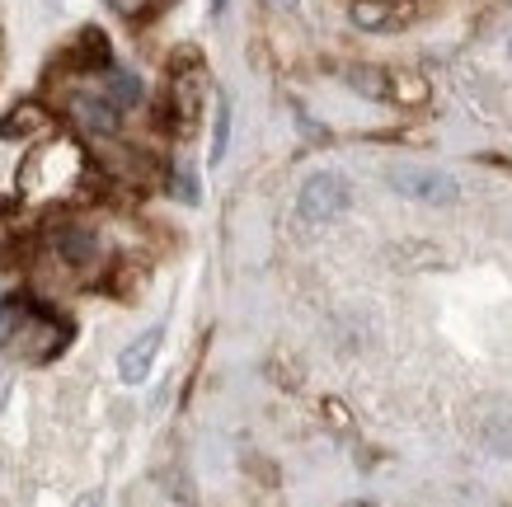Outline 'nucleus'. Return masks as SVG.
Returning <instances> with one entry per match:
<instances>
[{
  "mask_svg": "<svg viewBox=\"0 0 512 507\" xmlns=\"http://www.w3.org/2000/svg\"><path fill=\"white\" fill-rule=\"evenodd\" d=\"M90 179V155L80 146L76 137H66V132H47L38 137L29 155H24V165H19V202H29V207H52V202H71L85 188Z\"/></svg>",
  "mask_w": 512,
  "mask_h": 507,
  "instance_id": "nucleus-1",
  "label": "nucleus"
},
{
  "mask_svg": "<svg viewBox=\"0 0 512 507\" xmlns=\"http://www.w3.org/2000/svg\"><path fill=\"white\" fill-rule=\"evenodd\" d=\"M71 343V324L62 315H52L47 306H38L33 296H5L0 301V353L19 357L43 367L57 353H66Z\"/></svg>",
  "mask_w": 512,
  "mask_h": 507,
  "instance_id": "nucleus-2",
  "label": "nucleus"
},
{
  "mask_svg": "<svg viewBox=\"0 0 512 507\" xmlns=\"http://www.w3.org/2000/svg\"><path fill=\"white\" fill-rule=\"evenodd\" d=\"M202 99H207V76L193 52H184L170 66V85H165V118L174 123V132H193L202 118Z\"/></svg>",
  "mask_w": 512,
  "mask_h": 507,
  "instance_id": "nucleus-3",
  "label": "nucleus"
},
{
  "mask_svg": "<svg viewBox=\"0 0 512 507\" xmlns=\"http://www.w3.org/2000/svg\"><path fill=\"white\" fill-rule=\"evenodd\" d=\"M348 202H353L348 179L334 174V169H320V174H311V179L301 184V193H296V212L306 216L311 226H325V221H339V216L348 212Z\"/></svg>",
  "mask_w": 512,
  "mask_h": 507,
  "instance_id": "nucleus-4",
  "label": "nucleus"
},
{
  "mask_svg": "<svg viewBox=\"0 0 512 507\" xmlns=\"http://www.w3.org/2000/svg\"><path fill=\"white\" fill-rule=\"evenodd\" d=\"M386 184L395 188L400 198L428 202V207H451V202L461 198V184H456L451 174H442V169H414V165H404V169H390Z\"/></svg>",
  "mask_w": 512,
  "mask_h": 507,
  "instance_id": "nucleus-5",
  "label": "nucleus"
},
{
  "mask_svg": "<svg viewBox=\"0 0 512 507\" xmlns=\"http://www.w3.org/2000/svg\"><path fill=\"white\" fill-rule=\"evenodd\" d=\"M66 108H71V118H76L85 132H94V137H113V132H118V123H123V113H118V108H113L109 99L99 94V85H90V90H76Z\"/></svg>",
  "mask_w": 512,
  "mask_h": 507,
  "instance_id": "nucleus-6",
  "label": "nucleus"
},
{
  "mask_svg": "<svg viewBox=\"0 0 512 507\" xmlns=\"http://www.w3.org/2000/svg\"><path fill=\"white\" fill-rule=\"evenodd\" d=\"M160 343H165V329H160V324L156 329H146V334H137L123 353H118V376H123L127 385H141L146 376H151V367H156Z\"/></svg>",
  "mask_w": 512,
  "mask_h": 507,
  "instance_id": "nucleus-7",
  "label": "nucleus"
},
{
  "mask_svg": "<svg viewBox=\"0 0 512 507\" xmlns=\"http://www.w3.org/2000/svg\"><path fill=\"white\" fill-rule=\"evenodd\" d=\"M52 254H57L66 268L85 273V268L99 263V240H94V231H85V226H62V231L52 235Z\"/></svg>",
  "mask_w": 512,
  "mask_h": 507,
  "instance_id": "nucleus-8",
  "label": "nucleus"
},
{
  "mask_svg": "<svg viewBox=\"0 0 512 507\" xmlns=\"http://www.w3.org/2000/svg\"><path fill=\"white\" fill-rule=\"evenodd\" d=\"M47 132H52V113L43 104H33V99L15 104L0 118V137L5 141H29V137H47Z\"/></svg>",
  "mask_w": 512,
  "mask_h": 507,
  "instance_id": "nucleus-9",
  "label": "nucleus"
},
{
  "mask_svg": "<svg viewBox=\"0 0 512 507\" xmlns=\"http://www.w3.org/2000/svg\"><path fill=\"white\" fill-rule=\"evenodd\" d=\"M99 94H104V99H109L118 113H127V108L141 104V80L132 76L127 66H113L109 62L104 71H99Z\"/></svg>",
  "mask_w": 512,
  "mask_h": 507,
  "instance_id": "nucleus-10",
  "label": "nucleus"
},
{
  "mask_svg": "<svg viewBox=\"0 0 512 507\" xmlns=\"http://www.w3.org/2000/svg\"><path fill=\"white\" fill-rule=\"evenodd\" d=\"M484 442L494 456H508L512 461V404H494L484 414Z\"/></svg>",
  "mask_w": 512,
  "mask_h": 507,
  "instance_id": "nucleus-11",
  "label": "nucleus"
},
{
  "mask_svg": "<svg viewBox=\"0 0 512 507\" xmlns=\"http://www.w3.org/2000/svg\"><path fill=\"white\" fill-rule=\"evenodd\" d=\"M395 5L390 0H353V24L357 29H372V33H381V29H395Z\"/></svg>",
  "mask_w": 512,
  "mask_h": 507,
  "instance_id": "nucleus-12",
  "label": "nucleus"
},
{
  "mask_svg": "<svg viewBox=\"0 0 512 507\" xmlns=\"http://www.w3.org/2000/svg\"><path fill=\"white\" fill-rule=\"evenodd\" d=\"M226 146H231V99L217 94V123H212V151H207V160L221 165V160H226Z\"/></svg>",
  "mask_w": 512,
  "mask_h": 507,
  "instance_id": "nucleus-13",
  "label": "nucleus"
},
{
  "mask_svg": "<svg viewBox=\"0 0 512 507\" xmlns=\"http://www.w3.org/2000/svg\"><path fill=\"white\" fill-rule=\"evenodd\" d=\"M348 85L357 94H367V99H390V76L386 71H372V66H353L348 71Z\"/></svg>",
  "mask_w": 512,
  "mask_h": 507,
  "instance_id": "nucleus-14",
  "label": "nucleus"
},
{
  "mask_svg": "<svg viewBox=\"0 0 512 507\" xmlns=\"http://www.w3.org/2000/svg\"><path fill=\"white\" fill-rule=\"evenodd\" d=\"M423 99H428V85H423V76H409V71L390 76V104H423Z\"/></svg>",
  "mask_w": 512,
  "mask_h": 507,
  "instance_id": "nucleus-15",
  "label": "nucleus"
},
{
  "mask_svg": "<svg viewBox=\"0 0 512 507\" xmlns=\"http://www.w3.org/2000/svg\"><path fill=\"white\" fill-rule=\"evenodd\" d=\"M104 5L123 19H146V15H156L160 10V0H104Z\"/></svg>",
  "mask_w": 512,
  "mask_h": 507,
  "instance_id": "nucleus-16",
  "label": "nucleus"
},
{
  "mask_svg": "<svg viewBox=\"0 0 512 507\" xmlns=\"http://www.w3.org/2000/svg\"><path fill=\"white\" fill-rule=\"evenodd\" d=\"M170 184H174V193H179L184 202H198V179H193V169H188V165L174 169V179H170Z\"/></svg>",
  "mask_w": 512,
  "mask_h": 507,
  "instance_id": "nucleus-17",
  "label": "nucleus"
},
{
  "mask_svg": "<svg viewBox=\"0 0 512 507\" xmlns=\"http://www.w3.org/2000/svg\"><path fill=\"white\" fill-rule=\"evenodd\" d=\"M76 507H104V493H85V498H76Z\"/></svg>",
  "mask_w": 512,
  "mask_h": 507,
  "instance_id": "nucleus-18",
  "label": "nucleus"
},
{
  "mask_svg": "<svg viewBox=\"0 0 512 507\" xmlns=\"http://www.w3.org/2000/svg\"><path fill=\"white\" fill-rule=\"evenodd\" d=\"M268 5H273V10H296L301 0H268Z\"/></svg>",
  "mask_w": 512,
  "mask_h": 507,
  "instance_id": "nucleus-19",
  "label": "nucleus"
},
{
  "mask_svg": "<svg viewBox=\"0 0 512 507\" xmlns=\"http://www.w3.org/2000/svg\"><path fill=\"white\" fill-rule=\"evenodd\" d=\"M212 15H217V19L226 15V0H212Z\"/></svg>",
  "mask_w": 512,
  "mask_h": 507,
  "instance_id": "nucleus-20",
  "label": "nucleus"
},
{
  "mask_svg": "<svg viewBox=\"0 0 512 507\" xmlns=\"http://www.w3.org/2000/svg\"><path fill=\"white\" fill-rule=\"evenodd\" d=\"M5 390H10V381H5V371H0V404H5Z\"/></svg>",
  "mask_w": 512,
  "mask_h": 507,
  "instance_id": "nucleus-21",
  "label": "nucleus"
},
{
  "mask_svg": "<svg viewBox=\"0 0 512 507\" xmlns=\"http://www.w3.org/2000/svg\"><path fill=\"white\" fill-rule=\"evenodd\" d=\"M348 507H372V503H348Z\"/></svg>",
  "mask_w": 512,
  "mask_h": 507,
  "instance_id": "nucleus-22",
  "label": "nucleus"
},
{
  "mask_svg": "<svg viewBox=\"0 0 512 507\" xmlns=\"http://www.w3.org/2000/svg\"><path fill=\"white\" fill-rule=\"evenodd\" d=\"M508 57H512V43H508Z\"/></svg>",
  "mask_w": 512,
  "mask_h": 507,
  "instance_id": "nucleus-23",
  "label": "nucleus"
}]
</instances>
